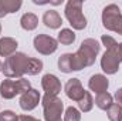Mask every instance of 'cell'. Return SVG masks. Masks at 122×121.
<instances>
[{
  "label": "cell",
  "instance_id": "obj_5",
  "mask_svg": "<svg viewBox=\"0 0 122 121\" xmlns=\"http://www.w3.org/2000/svg\"><path fill=\"white\" fill-rule=\"evenodd\" d=\"M31 88L30 81L26 78H17V80H3L0 84V95L6 100H11L14 98L17 94H24L26 91Z\"/></svg>",
  "mask_w": 122,
  "mask_h": 121
},
{
  "label": "cell",
  "instance_id": "obj_3",
  "mask_svg": "<svg viewBox=\"0 0 122 121\" xmlns=\"http://www.w3.org/2000/svg\"><path fill=\"white\" fill-rule=\"evenodd\" d=\"M65 17L75 30H84L87 27V19L82 13V1L70 0L65 6Z\"/></svg>",
  "mask_w": 122,
  "mask_h": 121
},
{
  "label": "cell",
  "instance_id": "obj_1",
  "mask_svg": "<svg viewBox=\"0 0 122 121\" xmlns=\"http://www.w3.org/2000/svg\"><path fill=\"white\" fill-rule=\"evenodd\" d=\"M101 50L99 43L95 38H87L81 43L77 53L72 54V67L74 71H80L85 67H90L95 63V59Z\"/></svg>",
  "mask_w": 122,
  "mask_h": 121
},
{
  "label": "cell",
  "instance_id": "obj_27",
  "mask_svg": "<svg viewBox=\"0 0 122 121\" xmlns=\"http://www.w3.org/2000/svg\"><path fill=\"white\" fill-rule=\"evenodd\" d=\"M115 98H117L118 104H119V105H122V88L117 90V93H115Z\"/></svg>",
  "mask_w": 122,
  "mask_h": 121
},
{
  "label": "cell",
  "instance_id": "obj_13",
  "mask_svg": "<svg viewBox=\"0 0 122 121\" xmlns=\"http://www.w3.org/2000/svg\"><path fill=\"white\" fill-rule=\"evenodd\" d=\"M17 41L11 37H3L0 38V56L1 57H10L16 53Z\"/></svg>",
  "mask_w": 122,
  "mask_h": 121
},
{
  "label": "cell",
  "instance_id": "obj_18",
  "mask_svg": "<svg viewBox=\"0 0 122 121\" xmlns=\"http://www.w3.org/2000/svg\"><path fill=\"white\" fill-rule=\"evenodd\" d=\"M95 104H97L98 108L107 111V110L114 104V103H112V95H111L109 93H101V94H98V95L95 97Z\"/></svg>",
  "mask_w": 122,
  "mask_h": 121
},
{
  "label": "cell",
  "instance_id": "obj_9",
  "mask_svg": "<svg viewBox=\"0 0 122 121\" xmlns=\"http://www.w3.org/2000/svg\"><path fill=\"white\" fill-rule=\"evenodd\" d=\"M64 91L67 94V97L72 101H80L84 94H85V90L81 84V81L78 78H70L67 83H65V87H64Z\"/></svg>",
  "mask_w": 122,
  "mask_h": 121
},
{
  "label": "cell",
  "instance_id": "obj_12",
  "mask_svg": "<svg viewBox=\"0 0 122 121\" xmlns=\"http://www.w3.org/2000/svg\"><path fill=\"white\" fill-rule=\"evenodd\" d=\"M108 86H109V81L105 76L102 74H94L90 81H88V87L92 91H95L97 94H101V93H107L108 90Z\"/></svg>",
  "mask_w": 122,
  "mask_h": 121
},
{
  "label": "cell",
  "instance_id": "obj_6",
  "mask_svg": "<svg viewBox=\"0 0 122 121\" xmlns=\"http://www.w3.org/2000/svg\"><path fill=\"white\" fill-rule=\"evenodd\" d=\"M102 24L107 30L122 36V13L117 4H108L102 10Z\"/></svg>",
  "mask_w": 122,
  "mask_h": 121
},
{
  "label": "cell",
  "instance_id": "obj_8",
  "mask_svg": "<svg viewBox=\"0 0 122 121\" xmlns=\"http://www.w3.org/2000/svg\"><path fill=\"white\" fill-rule=\"evenodd\" d=\"M58 47V41L56 38H53L51 36L47 34H38L34 37V49L44 56H50L53 54Z\"/></svg>",
  "mask_w": 122,
  "mask_h": 121
},
{
  "label": "cell",
  "instance_id": "obj_24",
  "mask_svg": "<svg viewBox=\"0 0 122 121\" xmlns=\"http://www.w3.org/2000/svg\"><path fill=\"white\" fill-rule=\"evenodd\" d=\"M0 121H19V116H16V113L6 110L0 113Z\"/></svg>",
  "mask_w": 122,
  "mask_h": 121
},
{
  "label": "cell",
  "instance_id": "obj_23",
  "mask_svg": "<svg viewBox=\"0 0 122 121\" xmlns=\"http://www.w3.org/2000/svg\"><path fill=\"white\" fill-rule=\"evenodd\" d=\"M64 121H81V114L75 107H68L64 114Z\"/></svg>",
  "mask_w": 122,
  "mask_h": 121
},
{
  "label": "cell",
  "instance_id": "obj_16",
  "mask_svg": "<svg viewBox=\"0 0 122 121\" xmlns=\"http://www.w3.org/2000/svg\"><path fill=\"white\" fill-rule=\"evenodd\" d=\"M37 24H38V19H37V16L33 14V13H26V14H23L21 19H20V26L27 31L34 30V29L37 27Z\"/></svg>",
  "mask_w": 122,
  "mask_h": 121
},
{
  "label": "cell",
  "instance_id": "obj_21",
  "mask_svg": "<svg viewBox=\"0 0 122 121\" xmlns=\"http://www.w3.org/2000/svg\"><path fill=\"white\" fill-rule=\"evenodd\" d=\"M78 105H80V110H81V111H84V113H88V111H91V110H92L94 100H92V95L88 93V91H85L84 97L78 101Z\"/></svg>",
  "mask_w": 122,
  "mask_h": 121
},
{
  "label": "cell",
  "instance_id": "obj_14",
  "mask_svg": "<svg viewBox=\"0 0 122 121\" xmlns=\"http://www.w3.org/2000/svg\"><path fill=\"white\" fill-rule=\"evenodd\" d=\"M43 23L46 27H50V29H58L61 24H62V19L58 14V11L56 10H48L43 14Z\"/></svg>",
  "mask_w": 122,
  "mask_h": 121
},
{
  "label": "cell",
  "instance_id": "obj_28",
  "mask_svg": "<svg viewBox=\"0 0 122 121\" xmlns=\"http://www.w3.org/2000/svg\"><path fill=\"white\" fill-rule=\"evenodd\" d=\"M1 64H3V63H1V61H0V71H1Z\"/></svg>",
  "mask_w": 122,
  "mask_h": 121
},
{
  "label": "cell",
  "instance_id": "obj_2",
  "mask_svg": "<svg viewBox=\"0 0 122 121\" xmlns=\"http://www.w3.org/2000/svg\"><path fill=\"white\" fill-rule=\"evenodd\" d=\"M30 57L24 53H14L13 56L7 57L1 64V71L7 78H21L24 74L29 73Z\"/></svg>",
  "mask_w": 122,
  "mask_h": 121
},
{
  "label": "cell",
  "instance_id": "obj_20",
  "mask_svg": "<svg viewBox=\"0 0 122 121\" xmlns=\"http://www.w3.org/2000/svg\"><path fill=\"white\" fill-rule=\"evenodd\" d=\"M109 121H122V105L119 104H112L107 110Z\"/></svg>",
  "mask_w": 122,
  "mask_h": 121
},
{
  "label": "cell",
  "instance_id": "obj_17",
  "mask_svg": "<svg viewBox=\"0 0 122 121\" xmlns=\"http://www.w3.org/2000/svg\"><path fill=\"white\" fill-rule=\"evenodd\" d=\"M58 68L62 73L74 71V67H72V53H65V54L60 56V59H58Z\"/></svg>",
  "mask_w": 122,
  "mask_h": 121
},
{
  "label": "cell",
  "instance_id": "obj_15",
  "mask_svg": "<svg viewBox=\"0 0 122 121\" xmlns=\"http://www.w3.org/2000/svg\"><path fill=\"white\" fill-rule=\"evenodd\" d=\"M21 4L20 0H0V17H4L9 13H16Z\"/></svg>",
  "mask_w": 122,
  "mask_h": 121
},
{
  "label": "cell",
  "instance_id": "obj_4",
  "mask_svg": "<svg viewBox=\"0 0 122 121\" xmlns=\"http://www.w3.org/2000/svg\"><path fill=\"white\" fill-rule=\"evenodd\" d=\"M122 61V43H117L114 47L107 49L101 59V68L107 74H115L119 70Z\"/></svg>",
  "mask_w": 122,
  "mask_h": 121
},
{
  "label": "cell",
  "instance_id": "obj_25",
  "mask_svg": "<svg viewBox=\"0 0 122 121\" xmlns=\"http://www.w3.org/2000/svg\"><path fill=\"white\" fill-rule=\"evenodd\" d=\"M101 41H102V44H104L107 49H111V47H114V46L117 44V40H115L114 37L108 36V34H104V36L101 37Z\"/></svg>",
  "mask_w": 122,
  "mask_h": 121
},
{
  "label": "cell",
  "instance_id": "obj_26",
  "mask_svg": "<svg viewBox=\"0 0 122 121\" xmlns=\"http://www.w3.org/2000/svg\"><path fill=\"white\" fill-rule=\"evenodd\" d=\"M19 121H40V120H37V118H34L31 116H20Z\"/></svg>",
  "mask_w": 122,
  "mask_h": 121
},
{
  "label": "cell",
  "instance_id": "obj_7",
  "mask_svg": "<svg viewBox=\"0 0 122 121\" xmlns=\"http://www.w3.org/2000/svg\"><path fill=\"white\" fill-rule=\"evenodd\" d=\"M43 111L46 121H61V114L64 104L57 95H44L43 97Z\"/></svg>",
  "mask_w": 122,
  "mask_h": 121
},
{
  "label": "cell",
  "instance_id": "obj_11",
  "mask_svg": "<svg viewBox=\"0 0 122 121\" xmlns=\"http://www.w3.org/2000/svg\"><path fill=\"white\" fill-rule=\"evenodd\" d=\"M41 87L47 95H57L61 91V83L54 74H46L41 78Z\"/></svg>",
  "mask_w": 122,
  "mask_h": 121
},
{
  "label": "cell",
  "instance_id": "obj_29",
  "mask_svg": "<svg viewBox=\"0 0 122 121\" xmlns=\"http://www.w3.org/2000/svg\"><path fill=\"white\" fill-rule=\"evenodd\" d=\"M0 33H1V24H0Z\"/></svg>",
  "mask_w": 122,
  "mask_h": 121
},
{
  "label": "cell",
  "instance_id": "obj_22",
  "mask_svg": "<svg viewBox=\"0 0 122 121\" xmlns=\"http://www.w3.org/2000/svg\"><path fill=\"white\" fill-rule=\"evenodd\" d=\"M41 70H43V61L38 60V59H33V57H30L29 73H27V74H30V76H36V74H38Z\"/></svg>",
  "mask_w": 122,
  "mask_h": 121
},
{
  "label": "cell",
  "instance_id": "obj_10",
  "mask_svg": "<svg viewBox=\"0 0 122 121\" xmlns=\"http://www.w3.org/2000/svg\"><path fill=\"white\" fill-rule=\"evenodd\" d=\"M19 103H20L21 110H24V111H31V110H34V108L38 105V103H40V93L37 90H34V88H30L29 91H26L24 94H21Z\"/></svg>",
  "mask_w": 122,
  "mask_h": 121
},
{
  "label": "cell",
  "instance_id": "obj_19",
  "mask_svg": "<svg viewBox=\"0 0 122 121\" xmlns=\"http://www.w3.org/2000/svg\"><path fill=\"white\" fill-rule=\"evenodd\" d=\"M57 41L64 44V46H70L75 41V33L70 29H62L58 33V37H57Z\"/></svg>",
  "mask_w": 122,
  "mask_h": 121
}]
</instances>
